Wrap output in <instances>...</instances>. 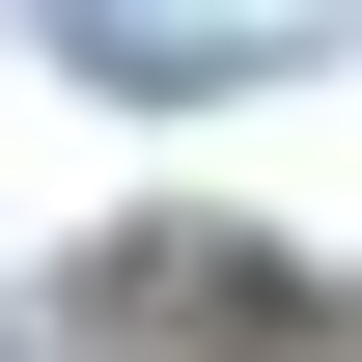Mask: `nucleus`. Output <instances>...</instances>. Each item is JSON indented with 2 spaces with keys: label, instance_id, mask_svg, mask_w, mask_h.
Returning a JSON list of instances; mask_svg holds the SVG:
<instances>
[{
  "label": "nucleus",
  "instance_id": "nucleus-1",
  "mask_svg": "<svg viewBox=\"0 0 362 362\" xmlns=\"http://www.w3.org/2000/svg\"><path fill=\"white\" fill-rule=\"evenodd\" d=\"M84 307L168 334V362H334V279H279V251H223V223H112Z\"/></svg>",
  "mask_w": 362,
  "mask_h": 362
}]
</instances>
